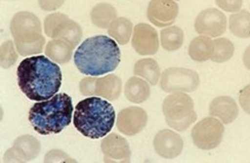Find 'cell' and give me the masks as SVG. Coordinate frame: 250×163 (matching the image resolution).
I'll return each mask as SVG.
<instances>
[{"instance_id":"6da1fadb","label":"cell","mask_w":250,"mask_h":163,"mask_svg":"<svg viewBox=\"0 0 250 163\" xmlns=\"http://www.w3.org/2000/svg\"><path fill=\"white\" fill-rule=\"evenodd\" d=\"M18 83L29 100L43 102L55 96L62 85L61 69L44 56L24 59L18 67Z\"/></svg>"},{"instance_id":"7a4b0ae2","label":"cell","mask_w":250,"mask_h":163,"mask_svg":"<svg viewBox=\"0 0 250 163\" xmlns=\"http://www.w3.org/2000/svg\"><path fill=\"white\" fill-rule=\"evenodd\" d=\"M75 65L79 72L90 76L111 73L121 63V50L113 38L94 36L85 39L75 51Z\"/></svg>"},{"instance_id":"3957f363","label":"cell","mask_w":250,"mask_h":163,"mask_svg":"<svg viewBox=\"0 0 250 163\" xmlns=\"http://www.w3.org/2000/svg\"><path fill=\"white\" fill-rule=\"evenodd\" d=\"M114 123V108L99 96H90L76 104L74 125L83 136L93 140L105 137Z\"/></svg>"},{"instance_id":"277c9868","label":"cell","mask_w":250,"mask_h":163,"mask_svg":"<svg viewBox=\"0 0 250 163\" xmlns=\"http://www.w3.org/2000/svg\"><path fill=\"white\" fill-rule=\"evenodd\" d=\"M73 112L72 98L62 93L49 100L36 102L29 110L28 120L39 134H57L71 123Z\"/></svg>"},{"instance_id":"5b68a950","label":"cell","mask_w":250,"mask_h":163,"mask_svg":"<svg viewBox=\"0 0 250 163\" xmlns=\"http://www.w3.org/2000/svg\"><path fill=\"white\" fill-rule=\"evenodd\" d=\"M15 45L19 55L29 57L41 54L45 44L40 19L31 12L21 11L13 17L10 23Z\"/></svg>"},{"instance_id":"8992f818","label":"cell","mask_w":250,"mask_h":163,"mask_svg":"<svg viewBox=\"0 0 250 163\" xmlns=\"http://www.w3.org/2000/svg\"><path fill=\"white\" fill-rule=\"evenodd\" d=\"M163 112L167 124L178 132H184L197 120L194 102L185 93H172L165 98Z\"/></svg>"},{"instance_id":"52a82bcc","label":"cell","mask_w":250,"mask_h":163,"mask_svg":"<svg viewBox=\"0 0 250 163\" xmlns=\"http://www.w3.org/2000/svg\"><path fill=\"white\" fill-rule=\"evenodd\" d=\"M45 35L53 39H61L76 47L83 38L81 26L62 13L48 15L44 21Z\"/></svg>"},{"instance_id":"ba28073f","label":"cell","mask_w":250,"mask_h":163,"mask_svg":"<svg viewBox=\"0 0 250 163\" xmlns=\"http://www.w3.org/2000/svg\"><path fill=\"white\" fill-rule=\"evenodd\" d=\"M200 76L193 70L170 67L162 75L160 85L166 93H191L200 86Z\"/></svg>"},{"instance_id":"9c48e42d","label":"cell","mask_w":250,"mask_h":163,"mask_svg":"<svg viewBox=\"0 0 250 163\" xmlns=\"http://www.w3.org/2000/svg\"><path fill=\"white\" fill-rule=\"evenodd\" d=\"M225 128L215 117H207L194 126L191 138L194 144L201 150H213L222 142Z\"/></svg>"},{"instance_id":"30bf717a","label":"cell","mask_w":250,"mask_h":163,"mask_svg":"<svg viewBox=\"0 0 250 163\" xmlns=\"http://www.w3.org/2000/svg\"><path fill=\"white\" fill-rule=\"evenodd\" d=\"M227 29V18L217 8H207L198 15L195 20V30L208 38L222 36Z\"/></svg>"},{"instance_id":"8fae6325","label":"cell","mask_w":250,"mask_h":163,"mask_svg":"<svg viewBox=\"0 0 250 163\" xmlns=\"http://www.w3.org/2000/svg\"><path fill=\"white\" fill-rule=\"evenodd\" d=\"M41 143L32 135H23L16 139L13 146L6 151L4 163H28L38 158Z\"/></svg>"},{"instance_id":"7c38bea8","label":"cell","mask_w":250,"mask_h":163,"mask_svg":"<svg viewBox=\"0 0 250 163\" xmlns=\"http://www.w3.org/2000/svg\"><path fill=\"white\" fill-rule=\"evenodd\" d=\"M104 163H130L131 151L127 140L118 133H110L101 143Z\"/></svg>"},{"instance_id":"4fadbf2b","label":"cell","mask_w":250,"mask_h":163,"mask_svg":"<svg viewBox=\"0 0 250 163\" xmlns=\"http://www.w3.org/2000/svg\"><path fill=\"white\" fill-rule=\"evenodd\" d=\"M147 122L148 115L143 108L131 106L120 112L116 126L121 133L126 136H133L144 131Z\"/></svg>"},{"instance_id":"5bb4252c","label":"cell","mask_w":250,"mask_h":163,"mask_svg":"<svg viewBox=\"0 0 250 163\" xmlns=\"http://www.w3.org/2000/svg\"><path fill=\"white\" fill-rule=\"evenodd\" d=\"M131 44L141 56H153L159 51L160 42L156 29L148 24H138L134 26Z\"/></svg>"},{"instance_id":"9a60e30c","label":"cell","mask_w":250,"mask_h":163,"mask_svg":"<svg viewBox=\"0 0 250 163\" xmlns=\"http://www.w3.org/2000/svg\"><path fill=\"white\" fill-rule=\"evenodd\" d=\"M179 15V6L174 0H150L147 18L158 27L172 25Z\"/></svg>"},{"instance_id":"2e32d148","label":"cell","mask_w":250,"mask_h":163,"mask_svg":"<svg viewBox=\"0 0 250 163\" xmlns=\"http://www.w3.org/2000/svg\"><path fill=\"white\" fill-rule=\"evenodd\" d=\"M154 151L163 159H175L183 150V140L177 132L168 129L158 132L153 140Z\"/></svg>"},{"instance_id":"e0dca14e","label":"cell","mask_w":250,"mask_h":163,"mask_svg":"<svg viewBox=\"0 0 250 163\" xmlns=\"http://www.w3.org/2000/svg\"><path fill=\"white\" fill-rule=\"evenodd\" d=\"M238 107L231 97L219 96L215 98L209 104V114L219 118L223 123L229 124L238 118Z\"/></svg>"},{"instance_id":"ac0fdd59","label":"cell","mask_w":250,"mask_h":163,"mask_svg":"<svg viewBox=\"0 0 250 163\" xmlns=\"http://www.w3.org/2000/svg\"><path fill=\"white\" fill-rule=\"evenodd\" d=\"M123 82L115 75H107L97 78L95 83V95L107 101L117 100L122 94Z\"/></svg>"},{"instance_id":"d6986e66","label":"cell","mask_w":250,"mask_h":163,"mask_svg":"<svg viewBox=\"0 0 250 163\" xmlns=\"http://www.w3.org/2000/svg\"><path fill=\"white\" fill-rule=\"evenodd\" d=\"M126 99L133 103H142L150 98L149 82L133 76L126 82L125 87Z\"/></svg>"},{"instance_id":"ffe728a7","label":"cell","mask_w":250,"mask_h":163,"mask_svg":"<svg viewBox=\"0 0 250 163\" xmlns=\"http://www.w3.org/2000/svg\"><path fill=\"white\" fill-rule=\"evenodd\" d=\"M214 53V42L211 38L200 36L194 38L188 46V55L196 62H205L211 59Z\"/></svg>"},{"instance_id":"44dd1931","label":"cell","mask_w":250,"mask_h":163,"mask_svg":"<svg viewBox=\"0 0 250 163\" xmlns=\"http://www.w3.org/2000/svg\"><path fill=\"white\" fill-rule=\"evenodd\" d=\"M75 47L61 39H53L49 41L45 47V55L54 62L60 64L70 62L73 57Z\"/></svg>"},{"instance_id":"7402d4cb","label":"cell","mask_w":250,"mask_h":163,"mask_svg":"<svg viewBox=\"0 0 250 163\" xmlns=\"http://www.w3.org/2000/svg\"><path fill=\"white\" fill-rule=\"evenodd\" d=\"M135 76L144 78L150 85H156L161 77V68L154 59L144 58L139 60L133 68Z\"/></svg>"},{"instance_id":"603a6c76","label":"cell","mask_w":250,"mask_h":163,"mask_svg":"<svg viewBox=\"0 0 250 163\" xmlns=\"http://www.w3.org/2000/svg\"><path fill=\"white\" fill-rule=\"evenodd\" d=\"M133 25L130 19L126 18H117L108 27V34L118 43L125 45L128 44L131 39Z\"/></svg>"},{"instance_id":"cb8c5ba5","label":"cell","mask_w":250,"mask_h":163,"mask_svg":"<svg viewBox=\"0 0 250 163\" xmlns=\"http://www.w3.org/2000/svg\"><path fill=\"white\" fill-rule=\"evenodd\" d=\"M115 19H117V11L108 3H99L91 11L93 24L100 28H108Z\"/></svg>"},{"instance_id":"d4e9b609","label":"cell","mask_w":250,"mask_h":163,"mask_svg":"<svg viewBox=\"0 0 250 163\" xmlns=\"http://www.w3.org/2000/svg\"><path fill=\"white\" fill-rule=\"evenodd\" d=\"M184 42V32L181 27L172 25L161 31V44L163 49L174 52L180 49Z\"/></svg>"},{"instance_id":"484cf974","label":"cell","mask_w":250,"mask_h":163,"mask_svg":"<svg viewBox=\"0 0 250 163\" xmlns=\"http://www.w3.org/2000/svg\"><path fill=\"white\" fill-rule=\"evenodd\" d=\"M229 30L239 38H250V13L241 10L229 18Z\"/></svg>"},{"instance_id":"4316f807","label":"cell","mask_w":250,"mask_h":163,"mask_svg":"<svg viewBox=\"0 0 250 163\" xmlns=\"http://www.w3.org/2000/svg\"><path fill=\"white\" fill-rule=\"evenodd\" d=\"M213 42L214 53L210 59L211 61L215 63H225L231 59L234 55L235 47L230 40L227 38H218Z\"/></svg>"},{"instance_id":"83f0119b","label":"cell","mask_w":250,"mask_h":163,"mask_svg":"<svg viewBox=\"0 0 250 163\" xmlns=\"http://www.w3.org/2000/svg\"><path fill=\"white\" fill-rule=\"evenodd\" d=\"M19 52L16 50L15 45L12 41L8 40L1 44V52H0V60H1V67L4 69H8L13 66L18 58Z\"/></svg>"},{"instance_id":"f1b7e54d","label":"cell","mask_w":250,"mask_h":163,"mask_svg":"<svg viewBox=\"0 0 250 163\" xmlns=\"http://www.w3.org/2000/svg\"><path fill=\"white\" fill-rule=\"evenodd\" d=\"M44 163H76L68 154L61 150H52L45 154Z\"/></svg>"},{"instance_id":"f546056e","label":"cell","mask_w":250,"mask_h":163,"mask_svg":"<svg viewBox=\"0 0 250 163\" xmlns=\"http://www.w3.org/2000/svg\"><path fill=\"white\" fill-rule=\"evenodd\" d=\"M97 78L94 76L85 77L82 79L79 83V90L83 96H94L95 95V83Z\"/></svg>"},{"instance_id":"4dcf8cb0","label":"cell","mask_w":250,"mask_h":163,"mask_svg":"<svg viewBox=\"0 0 250 163\" xmlns=\"http://www.w3.org/2000/svg\"><path fill=\"white\" fill-rule=\"evenodd\" d=\"M216 4L226 12L237 13L243 5V0H216Z\"/></svg>"},{"instance_id":"1f68e13d","label":"cell","mask_w":250,"mask_h":163,"mask_svg":"<svg viewBox=\"0 0 250 163\" xmlns=\"http://www.w3.org/2000/svg\"><path fill=\"white\" fill-rule=\"evenodd\" d=\"M239 103L244 112L250 115V83L240 92L239 94Z\"/></svg>"},{"instance_id":"d6a6232c","label":"cell","mask_w":250,"mask_h":163,"mask_svg":"<svg viewBox=\"0 0 250 163\" xmlns=\"http://www.w3.org/2000/svg\"><path fill=\"white\" fill-rule=\"evenodd\" d=\"M65 0H38V5L44 11H54L62 6Z\"/></svg>"},{"instance_id":"836d02e7","label":"cell","mask_w":250,"mask_h":163,"mask_svg":"<svg viewBox=\"0 0 250 163\" xmlns=\"http://www.w3.org/2000/svg\"><path fill=\"white\" fill-rule=\"evenodd\" d=\"M243 63L245 66L250 70V45L248 46V48L245 51L244 55H243Z\"/></svg>"},{"instance_id":"e575fe53","label":"cell","mask_w":250,"mask_h":163,"mask_svg":"<svg viewBox=\"0 0 250 163\" xmlns=\"http://www.w3.org/2000/svg\"><path fill=\"white\" fill-rule=\"evenodd\" d=\"M178 1H180V0H178Z\"/></svg>"}]
</instances>
